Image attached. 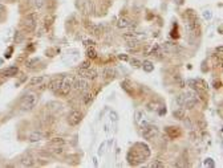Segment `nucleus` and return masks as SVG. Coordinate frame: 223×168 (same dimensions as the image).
Returning a JSON list of instances; mask_svg holds the SVG:
<instances>
[{"label":"nucleus","instance_id":"1","mask_svg":"<svg viewBox=\"0 0 223 168\" xmlns=\"http://www.w3.org/2000/svg\"><path fill=\"white\" fill-rule=\"evenodd\" d=\"M141 150H137L136 147H133L126 155V160L130 166H138L145 161V159H148L150 156V150L146 144L143 143H136Z\"/></svg>","mask_w":223,"mask_h":168},{"label":"nucleus","instance_id":"2","mask_svg":"<svg viewBox=\"0 0 223 168\" xmlns=\"http://www.w3.org/2000/svg\"><path fill=\"white\" fill-rule=\"evenodd\" d=\"M39 102V97H37V94L35 93H29V94H27V96L21 99V102H20V107L23 111H31L36 107V105Z\"/></svg>","mask_w":223,"mask_h":168},{"label":"nucleus","instance_id":"3","mask_svg":"<svg viewBox=\"0 0 223 168\" xmlns=\"http://www.w3.org/2000/svg\"><path fill=\"white\" fill-rule=\"evenodd\" d=\"M73 82H75L73 77H64L63 83H61V87L59 90L60 96H68V94L70 93V90L73 89Z\"/></svg>","mask_w":223,"mask_h":168},{"label":"nucleus","instance_id":"4","mask_svg":"<svg viewBox=\"0 0 223 168\" xmlns=\"http://www.w3.org/2000/svg\"><path fill=\"white\" fill-rule=\"evenodd\" d=\"M36 23H37V16L35 12H32V13H28L25 16V19H24V29L27 32H33L35 31V28H36Z\"/></svg>","mask_w":223,"mask_h":168},{"label":"nucleus","instance_id":"5","mask_svg":"<svg viewBox=\"0 0 223 168\" xmlns=\"http://www.w3.org/2000/svg\"><path fill=\"white\" fill-rule=\"evenodd\" d=\"M158 135V127L157 126H153V125H146L143 127V131H142V136L143 139L146 141H150L153 139L154 136Z\"/></svg>","mask_w":223,"mask_h":168},{"label":"nucleus","instance_id":"6","mask_svg":"<svg viewBox=\"0 0 223 168\" xmlns=\"http://www.w3.org/2000/svg\"><path fill=\"white\" fill-rule=\"evenodd\" d=\"M82 121V114L79 110H73L72 113H69L68 115V123L70 126H77L80 125V122Z\"/></svg>","mask_w":223,"mask_h":168},{"label":"nucleus","instance_id":"7","mask_svg":"<svg viewBox=\"0 0 223 168\" xmlns=\"http://www.w3.org/2000/svg\"><path fill=\"white\" fill-rule=\"evenodd\" d=\"M73 89L76 91H86L89 89V82L84 78H80V80L73 82Z\"/></svg>","mask_w":223,"mask_h":168},{"label":"nucleus","instance_id":"8","mask_svg":"<svg viewBox=\"0 0 223 168\" xmlns=\"http://www.w3.org/2000/svg\"><path fill=\"white\" fill-rule=\"evenodd\" d=\"M80 76L84 78H88V80H96L98 74H97L96 69L88 68V69H80Z\"/></svg>","mask_w":223,"mask_h":168},{"label":"nucleus","instance_id":"9","mask_svg":"<svg viewBox=\"0 0 223 168\" xmlns=\"http://www.w3.org/2000/svg\"><path fill=\"white\" fill-rule=\"evenodd\" d=\"M63 78L64 77H60V78H54V80H52L51 82H49L48 85V89L53 93H59L60 87H61V83H63Z\"/></svg>","mask_w":223,"mask_h":168},{"label":"nucleus","instance_id":"10","mask_svg":"<svg viewBox=\"0 0 223 168\" xmlns=\"http://www.w3.org/2000/svg\"><path fill=\"white\" fill-rule=\"evenodd\" d=\"M122 37H124V40H126V41H132V40L138 41V40H141V38H143L145 35L143 33H137V32H129V33H124Z\"/></svg>","mask_w":223,"mask_h":168},{"label":"nucleus","instance_id":"11","mask_svg":"<svg viewBox=\"0 0 223 168\" xmlns=\"http://www.w3.org/2000/svg\"><path fill=\"white\" fill-rule=\"evenodd\" d=\"M82 12L85 15H92L94 12V4L91 0H86V2H84V5H82Z\"/></svg>","mask_w":223,"mask_h":168},{"label":"nucleus","instance_id":"12","mask_svg":"<svg viewBox=\"0 0 223 168\" xmlns=\"http://www.w3.org/2000/svg\"><path fill=\"white\" fill-rule=\"evenodd\" d=\"M102 76H104L105 80H114L116 76H117V72H116L114 68H106V69H104Z\"/></svg>","mask_w":223,"mask_h":168},{"label":"nucleus","instance_id":"13","mask_svg":"<svg viewBox=\"0 0 223 168\" xmlns=\"http://www.w3.org/2000/svg\"><path fill=\"white\" fill-rule=\"evenodd\" d=\"M89 32L92 33L93 36H96V37H100L102 35V27L101 25H94V24H91L89 25Z\"/></svg>","mask_w":223,"mask_h":168},{"label":"nucleus","instance_id":"14","mask_svg":"<svg viewBox=\"0 0 223 168\" xmlns=\"http://www.w3.org/2000/svg\"><path fill=\"white\" fill-rule=\"evenodd\" d=\"M166 132H167V135H169L170 138L173 139H175L181 135V130H179V127H167L166 128Z\"/></svg>","mask_w":223,"mask_h":168},{"label":"nucleus","instance_id":"15","mask_svg":"<svg viewBox=\"0 0 223 168\" xmlns=\"http://www.w3.org/2000/svg\"><path fill=\"white\" fill-rule=\"evenodd\" d=\"M18 73H19V68H18V66H9V68H7L3 72V74L5 77H16Z\"/></svg>","mask_w":223,"mask_h":168},{"label":"nucleus","instance_id":"16","mask_svg":"<svg viewBox=\"0 0 223 168\" xmlns=\"http://www.w3.org/2000/svg\"><path fill=\"white\" fill-rule=\"evenodd\" d=\"M130 24V20L127 17H120L118 21H117V28L118 29H126L127 27Z\"/></svg>","mask_w":223,"mask_h":168},{"label":"nucleus","instance_id":"17","mask_svg":"<svg viewBox=\"0 0 223 168\" xmlns=\"http://www.w3.org/2000/svg\"><path fill=\"white\" fill-rule=\"evenodd\" d=\"M45 78H47V76H37V77H33L32 80L29 81V85L31 86H39L40 83H43L44 81H45Z\"/></svg>","mask_w":223,"mask_h":168},{"label":"nucleus","instance_id":"18","mask_svg":"<svg viewBox=\"0 0 223 168\" xmlns=\"http://www.w3.org/2000/svg\"><path fill=\"white\" fill-rule=\"evenodd\" d=\"M20 164L23 167H32V166H35V160H33V158H31V156H24V158L20 160Z\"/></svg>","mask_w":223,"mask_h":168},{"label":"nucleus","instance_id":"19","mask_svg":"<svg viewBox=\"0 0 223 168\" xmlns=\"http://www.w3.org/2000/svg\"><path fill=\"white\" fill-rule=\"evenodd\" d=\"M197 98H187L186 101H185V103H183V106L187 109V110H191V109H194L195 106H197Z\"/></svg>","mask_w":223,"mask_h":168},{"label":"nucleus","instance_id":"20","mask_svg":"<svg viewBox=\"0 0 223 168\" xmlns=\"http://www.w3.org/2000/svg\"><path fill=\"white\" fill-rule=\"evenodd\" d=\"M173 116H174L175 119H183L185 118V110L183 109H177V110H174L173 111Z\"/></svg>","mask_w":223,"mask_h":168},{"label":"nucleus","instance_id":"21","mask_svg":"<svg viewBox=\"0 0 223 168\" xmlns=\"http://www.w3.org/2000/svg\"><path fill=\"white\" fill-rule=\"evenodd\" d=\"M141 66L143 68V70L148 72V73H150V72L154 70V65L150 62V61H143V64H141Z\"/></svg>","mask_w":223,"mask_h":168},{"label":"nucleus","instance_id":"22","mask_svg":"<svg viewBox=\"0 0 223 168\" xmlns=\"http://www.w3.org/2000/svg\"><path fill=\"white\" fill-rule=\"evenodd\" d=\"M187 98H186V94L185 93H182V94H179L177 98H175V102H177V105L178 106H183V103H185V101H186Z\"/></svg>","mask_w":223,"mask_h":168},{"label":"nucleus","instance_id":"23","mask_svg":"<svg viewBox=\"0 0 223 168\" xmlns=\"http://www.w3.org/2000/svg\"><path fill=\"white\" fill-rule=\"evenodd\" d=\"M86 56H88V58L89 60H94V58H96L97 57V52H96V50H94V48H89L88 50H86Z\"/></svg>","mask_w":223,"mask_h":168},{"label":"nucleus","instance_id":"24","mask_svg":"<svg viewBox=\"0 0 223 168\" xmlns=\"http://www.w3.org/2000/svg\"><path fill=\"white\" fill-rule=\"evenodd\" d=\"M39 62H40V58H32L29 61H27L25 66H27V68H29V69H32V68H35V65L39 64Z\"/></svg>","mask_w":223,"mask_h":168},{"label":"nucleus","instance_id":"25","mask_svg":"<svg viewBox=\"0 0 223 168\" xmlns=\"http://www.w3.org/2000/svg\"><path fill=\"white\" fill-rule=\"evenodd\" d=\"M51 143L52 146H63V144H65V141L63 138H53V139H51Z\"/></svg>","mask_w":223,"mask_h":168},{"label":"nucleus","instance_id":"26","mask_svg":"<svg viewBox=\"0 0 223 168\" xmlns=\"http://www.w3.org/2000/svg\"><path fill=\"white\" fill-rule=\"evenodd\" d=\"M41 139H43L41 132H33L32 135L29 136V141L31 142H39V141H41Z\"/></svg>","mask_w":223,"mask_h":168},{"label":"nucleus","instance_id":"27","mask_svg":"<svg viewBox=\"0 0 223 168\" xmlns=\"http://www.w3.org/2000/svg\"><path fill=\"white\" fill-rule=\"evenodd\" d=\"M47 0H33V5L37 8V9H41L44 5H45Z\"/></svg>","mask_w":223,"mask_h":168},{"label":"nucleus","instance_id":"28","mask_svg":"<svg viewBox=\"0 0 223 168\" xmlns=\"http://www.w3.org/2000/svg\"><path fill=\"white\" fill-rule=\"evenodd\" d=\"M53 20H54L53 16H48V17H45V20H44V27H45V28H49V27L52 25Z\"/></svg>","mask_w":223,"mask_h":168},{"label":"nucleus","instance_id":"29","mask_svg":"<svg viewBox=\"0 0 223 168\" xmlns=\"http://www.w3.org/2000/svg\"><path fill=\"white\" fill-rule=\"evenodd\" d=\"M150 167H153V168H163L165 164L162 163V161H159V160H154L152 164H150Z\"/></svg>","mask_w":223,"mask_h":168},{"label":"nucleus","instance_id":"30","mask_svg":"<svg viewBox=\"0 0 223 168\" xmlns=\"http://www.w3.org/2000/svg\"><path fill=\"white\" fill-rule=\"evenodd\" d=\"M88 68H91V60H85V61H82V62L80 64V69H88Z\"/></svg>","mask_w":223,"mask_h":168},{"label":"nucleus","instance_id":"31","mask_svg":"<svg viewBox=\"0 0 223 168\" xmlns=\"http://www.w3.org/2000/svg\"><path fill=\"white\" fill-rule=\"evenodd\" d=\"M148 110H150V111H154V110H157L158 109V103L157 102H150V103H148Z\"/></svg>","mask_w":223,"mask_h":168},{"label":"nucleus","instance_id":"32","mask_svg":"<svg viewBox=\"0 0 223 168\" xmlns=\"http://www.w3.org/2000/svg\"><path fill=\"white\" fill-rule=\"evenodd\" d=\"M186 83L193 89V90H197V80H189Z\"/></svg>","mask_w":223,"mask_h":168},{"label":"nucleus","instance_id":"33","mask_svg":"<svg viewBox=\"0 0 223 168\" xmlns=\"http://www.w3.org/2000/svg\"><path fill=\"white\" fill-rule=\"evenodd\" d=\"M174 80H175V81L178 82V86H179V87H185V85H186V82H185V81H183V80H182V78H181V77H178V76H177V77H174Z\"/></svg>","mask_w":223,"mask_h":168},{"label":"nucleus","instance_id":"34","mask_svg":"<svg viewBox=\"0 0 223 168\" xmlns=\"http://www.w3.org/2000/svg\"><path fill=\"white\" fill-rule=\"evenodd\" d=\"M92 101V94H89V93H86L85 96H84V103L85 105H88L89 102Z\"/></svg>","mask_w":223,"mask_h":168},{"label":"nucleus","instance_id":"35","mask_svg":"<svg viewBox=\"0 0 223 168\" xmlns=\"http://www.w3.org/2000/svg\"><path fill=\"white\" fill-rule=\"evenodd\" d=\"M130 64L133 65V66H136V68H139V66H141V61H139V60H137V58H133L132 61H130Z\"/></svg>","mask_w":223,"mask_h":168},{"label":"nucleus","instance_id":"36","mask_svg":"<svg viewBox=\"0 0 223 168\" xmlns=\"http://www.w3.org/2000/svg\"><path fill=\"white\" fill-rule=\"evenodd\" d=\"M137 47H138V41H136V40L127 41V48H137Z\"/></svg>","mask_w":223,"mask_h":168},{"label":"nucleus","instance_id":"37","mask_svg":"<svg viewBox=\"0 0 223 168\" xmlns=\"http://www.w3.org/2000/svg\"><path fill=\"white\" fill-rule=\"evenodd\" d=\"M121 86H122V89H124L125 91L132 93V89H129V83H127V82H122V83H121Z\"/></svg>","mask_w":223,"mask_h":168},{"label":"nucleus","instance_id":"38","mask_svg":"<svg viewBox=\"0 0 223 168\" xmlns=\"http://www.w3.org/2000/svg\"><path fill=\"white\" fill-rule=\"evenodd\" d=\"M205 166H206V167H214L215 164H214L213 159H210V158H209V159H206V160H205Z\"/></svg>","mask_w":223,"mask_h":168},{"label":"nucleus","instance_id":"39","mask_svg":"<svg viewBox=\"0 0 223 168\" xmlns=\"http://www.w3.org/2000/svg\"><path fill=\"white\" fill-rule=\"evenodd\" d=\"M142 113H141V111H137V113H136V122L137 123H139V121H141L142 119Z\"/></svg>","mask_w":223,"mask_h":168},{"label":"nucleus","instance_id":"40","mask_svg":"<svg viewBox=\"0 0 223 168\" xmlns=\"http://www.w3.org/2000/svg\"><path fill=\"white\" fill-rule=\"evenodd\" d=\"M110 119H113V121H117V119H118V115H117L116 111H112V113H110Z\"/></svg>","mask_w":223,"mask_h":168},{"label":"nucleus","instance_id":"41","mask_svg":"<svg viewBox=\"0 0 223 168\" xmlns=\"http://www.w3.org/2000/svg\"><path fill=\"white\" fill-rule=\"evenodd\" d=\"M21 38H23V36L20 35V32H16V36H15V40L18 41V42H20L21 41Z\"/></svg>","mask_w":223,"mask_h":168},{"label":"nucleus","instance_id":"42","mask_svg":"<svg viewBox=\"0 0 223 168\" xmlns=\"http://www.w3.org/2000/svg\"><path fill=\"white\" fill-rule=\"evenodd\" d=\"M94 44H96V42H94L93 40H86V41H85V45H91V47H93Z\"/></svg>","mask_w":223,"mask_h":168},{"label":"nucleus","instance_id":"43","mask_svg":"<svg viewBox=\"0 0 223 168\" xmlns=\"http://www.w3.org/2000/svg\"><path fill=\"white\" fill-rule=\"evenodd\" d=\"M11 53H12V48H8V52L5 53V58H9L11 57Z\"/></svg>","mask_w":223,"mask_h":168},{"label":"nucleus","instance_id":"44","mask_svg":"<svg viewBox=\"0 0 223 168\" xmlns=\"http://www.w3.org/2000/svg\"><path fill=\"white\" fill-rule=\"evenodd\" d=\"M4 12H5V7H4L3 4H0V16H2Z\"/></svg>","mask_w":223,"mask_h":168},{"label":"nucleus","instance_id":"45","mask_svg":"<svg viewBox=\"0 0 223 168\" xmlns=\"http://www.w3.org/2000/svg\"><path fill=\"white\" fill-rule=\"evenodd\" d=\"M54 154L56 155H61V154H63V148H56L54 150Z\"/></svg>","mask_w":223,"mask_h":168},{"label":"nucleus","instance_id":"46","mask_svg":"<svg viewBox=\"0 0 223 168\" xmlns=\"http://www.w3.org/2000/svg\"><path fill=\"white\" fill-rule=\"evenodd\" d=\"M220 85H222V82H220V81L214 82V87H215V89H220Z\"/></svg>","mask_w":223,"mask_h":168},{"label":"nucleus","instance_id":"47","mask_svg":"<svg viewBox=\"0 0 223 168\" xmlns=\"http://www.w3.org/2000/svg\"><path fill=\"white\" fill-rule=\"evenodd\" d=\"M118 58H120V60L126 61V60H127V56H126V54H120V56H118Z\"/></svg>","mask_w":223,"mask_h":168},{"label":"nucleus","instance_id":"48","mask_svg":"<svg viewBox=\"0 0 223 168\" xmlns=\"http://www.w3.org/2000/svg\"><path fill=\"white\" fill-rule=\"evenodd\" d=\"M203 15H205V17H206V19H210V17H211V13L209 12V11H206V12H205Z\"/></svg>","mask_w":223,"mask_h":168},{"label":"nucleus","instance_id":"49","mask_svg":"<svg viewBox=\"0 0 223 168\" xmlns=\"http://www.w3.org/2000/svg\"><path fill=\"white\" fill-rule=\"evenodd\" d=\"M199 126L202 127V128H205V127H206V123H205V122H199Z\"/></svg>","mask_w":223,"mask_h":168},{"label":"nucleus","instance_id":"50","mask_svg":"<svg viewBox=\"0 0 223 168\" xmlns=\"http://www.w3.org/2000/svg\"><path fill=\"white\" fill-rule=\"evenodd\" d=\"M159 114H161V115H163V114H166V109H162V110H161V111H159Z\"/></svg>","mask_w":223,"mask_h":168},{"label":"nucleus","instance_id":"51","mask_svg":"<svg viewBox=\"0 0 223 168\" xmlns=\"http://www.w3.org/2000/svg\"><path fill=\"white\" fill-rule=\"evenodd\" d=\"M216 52H219V54H222V47H219V48H216Z\"/></svg>","mask_w":223,"mask_h":168}]
</instances>
